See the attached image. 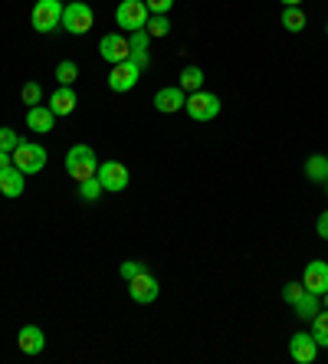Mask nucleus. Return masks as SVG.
Returning a JSON list of instances; mask_svg holds the SVG:
<instances>
[{
    "label": "nucleus",
    "instance_id": "obj_1",
    "mask_svg": "<svg viewBox=\"0 0 328 364\" xmlns=\"http://www.w3.org/2000/svg\"><path fill=\"white\" fill-rule=\"evenodd\" d=\"M95 171H99V161H95V151L89 144H73L66 151V174L76 184L85 178H95Z\"/></svg>",
    "mask_w": 328,
    "mask_h": 364
},
{
    "label": "nucleus",
    "instance_id": "obj_2",
    "mask_svg": "<svg viewBox=\"0 0 328 364\" xmlns=\"http://www.w3.org/2000/svg\"><path fill=\"white\" fill-rule=\"evenodd\" d=\"M92 23H95V14L89 4H83V0H69L66 7H63V30H69L73 36L89 33Z\"/></svg>",
    "mask_w": 328,
    "mask_h": 364
},
{
    "label": "nucleus",
    "instance_id": "obj_3",
    "mask_svg": "<svg viewBox=\"0 0 328 364\" xmlns=\"http://www.w3.org/2000/svg\"><path fill=\"white\" fill-rule=\"evenodd\" d=\"M10 161L17 164L23 174H40L46 168V148L36 141H20L14 148V154H10Z\"/></svg>",
    "mask_w": 328,
    "mask_h": 364
},
{
    "label": "nucleus",
    "instance_id": "obj_4",
    "mask_svg": "<svg viewBox=\"0 0 328 364\" xmlns=\"http://www.w3.org/2000/svg\"><path fill=\"white\" fill-rule=\"evenodd\" d=\"M148 17H152V14H148V4H144V0H122L115 7V23L122 26V30H128V33H132V30H142V26L148 23Z\"/></svg>",
    "mask_w": 328,
    "mask_h": 364
},
{
    "label": "nucleus",
    "instance_id": "obj_5",
    "mask_svg": "<svg viewBox=\"0 0 328 364\" xmlns=\"http://www.w3.org/2000/svg\"><path fill=\"white\" fill-rule=\"evenodd\" d=\"M184 112L194 122H211L220 115V99L213 92H203V89L201 92H191L184 102Z\"/></svg>",
    "mask_w": 328,
    "mask_h": 364
},
{
    "label": "nucleus",
    "instance_id": "obj_6",
    "mask_svg": "<svg viewBox=\"0 0 328 364\" xmlns=\"http://www.w3.org/2000/svg\"><path fill=\"white\" fill-rule=\"evenodd\" d=\"M63 23V4L59 0H36L33 4V30L36 33H53Z\"/></svg>",
    "mask_w": 328,
    "mask_h": 364
},
{
    "label": "nucleus",
    "instance_id": "obj_7",
    "mask_svg": "<svg viewBox=\"0 0 328 364\" xmlns=\"http://www.w3.org/2000/svg\"><path fill=\"white\" fill-rule=\"evenodd\" d=\"M99 56L105 63H125V60H132V46H128V36L125 33H105L99 40Z\"/></svg>",
    "mask_w": 328,
    "mask_h": 364
},
{
    "label": "nucleus",
    "instance_id": "obj_8",
    "mask_svg": "<svg viewBox=\"0 0 328 364\" xmlns=\"http://www.w3.org/2000/svg\"><path fill=\"white\" fill-rule=\"evenodd\" d=\"M158 292H161V286H158V279H154L148 269L138 272L135 279H128V296H132V302H138V305L154 302V299H158Z\"/></svg>",
    "mask_w": 328,
    "mask_h": 364
},
{
    "label": "nucleus",
    "instance_id": "obj_9",
    "mask_svg": "<svg viewBox=\"0 0 328 364\" xmlns=\"http://www.w3.org/2000/svg\"><path fill=\"white\" fill-rule=\"evenodd\" d=\"M95 178L102 181V187H105V191H112V194H122V191L128 187V168L122 161H105V164H99Z\"/></svg>",
    "mask_w": 328,
    "mask_h": 364
},
{
    "label": "nucleus",
    "instance_id": "obj_10",
    "mask_svg": "<svg viewBox=\"0 0 328 364\" xmlns=\"http://www.w3.org/2000/svg\"><path fill=\"white\" fill-rule=\"evenodd\" d=\"M138 76H142V69H138L132 60L115 63V66H112V73H109V89H112V92H132V89H135V82H138Z\"/></svg>",
    "mask_w": 328,
    "mask_h": 364
},
{
    "label": "nucleus",
    "instance_id": "obj_11",
    "mask_svg": "<svg viewBox=\"0 0 328 364\" xmlns=\"http://www.w3.org/2000/svg\"><path fill=\"white\" fill-rule=\"evenodd\" d=\"M289 355H292L299 364H312V361H315L319 345H315V338H312V331H295L292 338H289Z\"/></svg>",
    "mask_w": 328,
    "mask_h": 364
},
{
    "label": "nucleus",
    "instance_id": "obj_12",
    "mask_svg": "<svg viewBox=\"0 0 328 364\" xmlns=\"http://www.w3.org/2000/svg\"><path fill=\"white\" fill-rule=\"evenodd\" d=\"M302 286L309 289L312 296H322V292H328V263H325V259H312V263L305 266Z\"/></svg>",
    "mask_w": 328,
    "mask_h": 364
},
{
    "label": "nucleus",
    "instance_id": "obj_13",
    "mask_svg": "<svg viewBox=\"0 0 328 364\" xmlns=\"http://www.w3.org/2000/svg\"><path fill=\"white\" fill-rule=\"evenodd\" d=\"M187 102V92L181 89V85H168V89H158L154 92V109L164 112V115H171V112H181Z\"/></svg>",
    "mask_w": 328,
    "mask_h": 364
},
{
    "label": "nucleus",
    "instance_id": "obj_14",
    "mask_svg": "<svg viewBox=\"0 0 328 364\" xmlns=\"http://www.w3.org/2000/svg\"><path fill=\"white\" fill-rule=\"evenodd\" d=\"M17 345L23 355H40L43 348H46V335H43L40 325H23L17 331Z\"/></svg>",
    "mask_w": 328,
    "mask_h": 364
},
{
    "label": "nucleus",
    "instance_id": "obj_15",
    "mask_svg": "<svg viewBox=\"0 0 328 364\" xmlns=\"http://www.w3.org/2000/svg\"><path fill=\"white\" fill-rule=\"evenodd\" d=\"M76 92H73V85H59L56 92L50 95V109L56 119H66V115H73L76 112Z\"/></svg>",
    "mask_w": 328,
    "mask_h": 364
},
{
    "label": "nucleus",
    "instance_id": "obj_16",
    "mask_svg": "<svg viewBox=\"0 0 328 364\" xmlns=\"http://www.w3.org/2000/svg\"><path fill=\"white\" fill-rule=\"evenodd\" d=\"M23 171L17 168V164H7V168H0V194L4 197H20L23 194Z\"/></svg>",
    "mask_w": 328,
    "mask_h": 364
},
{
    "label": "nucleus",
    "instance_id": "obj_17",
    "mask_svg": "<svg viewBox=\"0 0 328 364\" xmlns=\"http://www.w3.org/2000/svg\"><path fill=\"white\" fill-rule=\"evenodd\" d=\"M53 125H56V115H53L50 105H33V109L26 112V128H30V132H36V135L53 132Z\"/></svg>",
    "mask_w": 328,
    "mask_h": 364
},
{
    "label": "nucleus",
    "instance_id": "obj_18",
    "mask_svg": "<svg viewBox=\"0 0 328 364\" xmlns=\"http://www.w3.org/2000/svg\"><path fill=\"white\" fill-rule=\"evenodd\" d=\"M305 178H309L312 184H325L328 181V158L325 154H312V158H305Z\"/></svg>",
    "mask_w": 328,
    "mask_h": 364
},
{
    "label": "nucleus",
    "instance_id": "obj_19",
    "mask_svg": "<svg viewBox=\"0 0 328 364\" xmlns=\"http://www.w3.org/2000/svg\"><path fill=\"white\" fill-rule=\"evenodd\" d=\"M292 309H295V315H299V318H305V322H312V318H315V315L322 312V302H319V296H312L309 289H305V296L299 299V302H295Z\"/></svg>",
    "mask_w": 328,
    "mask_h": 364
},
{
    "label": "nucleus",
    "instance_id": "obj_20",
    "mask_svg": "<svg viewBox=\"0 0 328 364\" xmlns=\"http://www.w3.org/2000/svg\"><path fill=\"white\" fill-rule=\"evenodd\" d=\"M177 85H181L187 95L201 92V89H203V69L201 66H187L184 73H181V82H177Z\"/></svg>",
    "mask_w": 328,
    "mask_h": 364
},
{
    "label": "nucleus",
    "instance_id": "obj_21",
    "mask_svg": "<svg viewBox=\"0 0 328 364\" xmlns=\"http://www.w3.org/2000/svg\"><path fill=\"white\" fill-rule=\"evenodd\" d=\"M305 23H309V20H305L302 7H286L282 10V26H286L289 33H302Z\"/></svg>",
    "mask_w": 328,
    "mask_h": 364
},
{
    "label": "nucleus",
    "instance_id": "obj_22",
    "mask_svg": "<svg viewBox=\"0 0 328 364\" xmlns=\"http://www.w3.org/2000/svg\"><path fill=\"white\" fill-rule=\"evenodd\" d=\"M312 338L319 348H328V309H322L315 318H312Z\"/></svg>",
    "mask_w": 328,
    "mask_h": 364
},
{
    "label": "nucleus",
    "instance_id": "obj_23",
    "mask_svg": "<svg viewBox=\"0 0 328 364\" xmlns=\"http://www.w3.org/2000/svg\"><path fill=\"white\" fill-rule=\"evenodd\" d=\"M102 194H105V187H102V181H99V178H85V181H79V197H83V200H99Z\"/></svg>",
    "mask_w": 328,
    "mask_h": 364
},
{
    "label": "nucleus",
    "instance_id": "obj_24",
    "mask_svg": "<svg viewBox=\"0 0 328 364\" xmlns=\"http://www.w3.org/2000/svg\"><path fill=\"white\" fill-rule=\"evenodd\" d=\"M144 30H148L152 36H168V30H171L168 14H152V17H148V23H144Z\"/></svg>",
    "mask_w": 328,
    "mask_h": 364
},
{
    "label": "nucleus",
    "instance_id": "obj_25",
    "mask_svg": "<svg viewBox=\"0 0 328 364\" xmlns=\"http://www.w3.org/2000/svg\"><path fill=\"white\" fill-rule=\"evenodd\" d=\"M76 76H79V66L73 60H63L56 66V79H59V85H73L76 82Z\"/></svg>",
    "mask_w": 328,
    "mask_h": 364
},
{
    "label": "nucleus",
    "instance_id": "obj_26",
    "mask_svg": "<svg viewBox=\"0 0 328 364\" xmlns=\"http://www.w3.org/2000/svg\"><path fill=\"white\" fill-rule=\"evenodd\" d=\"M148 43H152V33L148 30H132V36H128V46H132V53H148Z\"/></svg>",
    "mask_w": 328,
    "mask_h": 364
},
{
    "label": "nucleus",
    "instance_id": "obj_27",
    "mask_svg": "<svg viewBox=\"0 0 328 364\" xmlns=\"http://www.w3.org/2000/svg\"><path fill=\"white\" fill-rule=\"evenodd\" d=\"M23 141V138L17 135V132H14V128H0V151H7V154H14V148H17V144Z\"/></svg>",
    "mask_w": 328,
    "mask_h": 364
},
{
    "label": "nucleus",
    "instance_id": "obj_28",
    "mask_svg": "<svg viewBox=\"0 0 328 364\" xmlns=\"http://www.w3.org/2000/svg\"><path fill=\"white\" fill-rule=\"evenodd\" d=\"M20 95H23V105H30V109H33V105H40L43 89H40L36 82H26V85H23V92H20Z\"/></svg>",
    "mask_w": 328,
    "mask_h": 364
},
{
    "label": "nucleus",
    "instance_id": "obj_29",
    "mask_svg": "<svg viewBox=\"0 0 328 364\" xmlns=\"http://www.w3.org/2000/svg\"><path fill=\"white\" fill-rule=\"evenodd\" d=\"M302 296H305V286H302V282H286V286H282V299H286L289 305H295Z\"/></svg>",
    "mask_w": 328,
    "mask_h": 364
},
{
    "label": "nucleus",
    "instance_id": "obj_30",
    "mask_svg": "<svg viewBox=\"0 0 328 364\" xmlns=\"http://www.w3.org/2000/svg\"><path fill=\"white\" fill-rule=\"evenodd\" d=\"M138 272H144V263H138V259H128V263H122V279H135Z\"/></svg>",
    "mask_w": 328,
    "mask_h": 364
},
{
    "label": "nucleus",
    "instance_id": "obj_31",
    "mask_svg": "<svg viewBox=\"0 0 328 364\" xmlns=\"http://www.w3.org/2000/svg\"><path fill=\"white\" fill-rule=\"evenodd\" d=\"M148 4V14H168L174 7V0H144Z\"/></svg>",
    "mask_w": 328,
    "mask_h": 364
},
{
    "label": "nucleus",
    "instance_id": "obj_32",
    "mask_svg": "<svg viewBox=\"0 0 328 364\" xmlns=\"http://www.w3.org/2000/svg\"><path fill=\"white\" fill-rule=\"evenodd\" d=\"M315 230H319L322 240H328V210H322V217H319V223H315Z\"/></svg>",
    "mask_w": 328,
    "mask_h": 364
},
{
    "label": "nucleus",
    "instance_id": "obj_33",
    "mask_svg": "<svg viewBox=\"0 0 328 364\" xmlns=\"http://www.w3.org/2000/svg\"><path fill=\"white\" fill-rule=\"evenodd\" d=\"M132 63H135L138 69H144L148 66V53H132Z\"/></svg>",
    "mask_w": 328,
    "mask_h": 364
},
{
    "label": "nucleus",
    "instance_id": "obj_34",
    "mask_svg": "<svg viewBox=\"0 0 328 364\" xmlns=\"http://www.w3.org/2000/svg\"><path fill=\"white\" fill-rule=\"evenodd\" d=\"M7 164H14V161H10V154H7V151H0V168H7Z\"/></svg>",
    "mask_w": 328,
    "mask_h": 364
},
{
    "label": "nucleus",
    "instance_id": "obj_35",
    "mask_svg": "<svg viewBox=\"0 0 328 364\" xmlns=\"http://www.w3.org/2000/svg\"><path fill=\"white\" fill-rule=\"evenodd\" d=\"M286 7H302V0H282Z\"/></svg>",
    "mask_w": 328,
    "mask_h": 364
},
{
    "label": "nucleus",
    "instance_id": "obj_36",
    "mask_svg": "<svg viewBox=\"0 0 328 364\" xmlns=\"http://www.w3.org/2000/svg\"><path fill=\"white\" fill-rule=\"evenodd\" d=\"M319 299H322V309H328V292H322Z\"/></svg>",
    "mask_w": 328,
    "mask_h": 364
},
{
    "label": "nucleus",
    "instance_id": "obj_37",
    "mask_svg": "<svg viewBox=\"0 0 328 364\" xmlns=\"http://www.w3.org/2000/svg\"><path fill=\"white\" fill-rule=\"evenodd\" d=\"M325 191H328V181H325Z\"/></svg>",
    "mask_w": 328,
    "mask_h": 364
},
{
    "label": "nucleus",
    "instance_id": "obj_38",
    "mask_svg": "<svg viewBox=\"0 0 328 364\" xmlns=\"http://www.w3.org/2000/svg\"><path fill=\"white\" fill-rule=\"evenodd\" d=\"M325 33H328V23H325Z\"/></svg>",
    "mask_w": 328,
    "mask_h": 364
}]
</instances>
